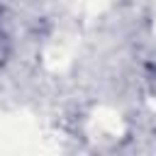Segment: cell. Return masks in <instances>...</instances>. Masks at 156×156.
<instances>
[{
  "label": "cell",
  "mask_w": 156,
  "mask_h": 156,
  "mask_svg": "<svg viewBox=\"0 0 156 156\" xmlns=\"http://www.w3.org/2000/svg\"><path fill=\"white\" fill-rule=\"evenodd\" d=\"M7 51H10V46H7V39L0 34V68H2V63H5V58H7Z\"/></svg>",
  "instance_id": "cell-1"
}]
</instances>
